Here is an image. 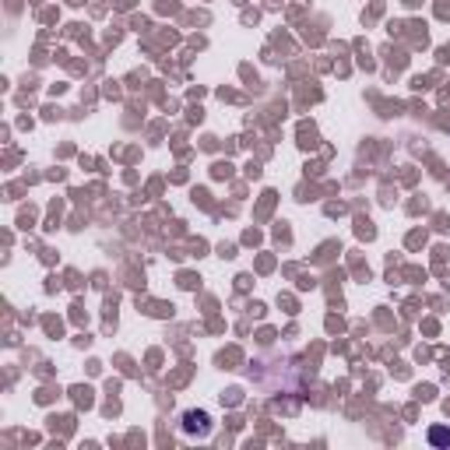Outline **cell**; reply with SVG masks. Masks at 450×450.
Segmentation results:
<instances>
[{
  "mask_svg": "<svg viewBox=\"0 0 450 450\" xmlns=\"http://www.w3.org/2000/svg\"><path fill=\"white\" fill-rule=\"evenodd\" d=\"M183 429L186 433H197V436H208L211 422H208L204 411H186V415H183Z\"/></svg>",
  "mask_w": 450,
  "mask_h": 450,
  "instance_id": "obj_1",
  "label": "cell"
},
{
  "mask_svg": "<svg viewBox=\"0 0 450 450\" xmlns=\"http://www.w3.org/2000/svg\"><path fill=\"white\" fill-rule=\"evenodd\" d=\"M429 440H433V443H450V429H433Z\"/></svg>",
  "mask_w": 450,
  "mask_h": 450,
  "instance_id": "obj_2",
  "label": "cell"
}]
</instances>
